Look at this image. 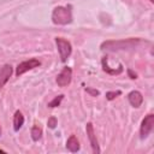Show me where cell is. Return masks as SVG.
Wrapping results in <instances>:
<instances>
[{
    "instance_id": "obj_1",
    "label": "cell",
    "mask_w": 154,
    "mask_h": 154,
    "mask_svg": "<svg viewBox=\"0 0 154 154\" xmlns=\"http://www.w3.org/2000/svg\"><path fill=\"white\" fill-rule=\"evenodd\" d=\"M141 42L140 38H124V40H111L106 41L101 45V49H107V51H118V49H131L135 48L138 43Z\"/></svg>"
},
{
    "instance_id": "obj_2",
    "label": "cell",
    "mask_w": 154,
    "mask_h": 154,
    "mask_svg": "<svg viewBox=\"0 0 154 154\" xmlns=\"http://www.w3.org/2000/svg\"><path fill=\"white\" fill-rule=\"evenodd\" d=\"M52 20L54 24L58 25H66L72 22V12L71 7H64V6H58L53 10L52 12Z\"/></svg>"
},
{
    "instance_id": "obj_3",
    "label": "cell",
    "mask_w": 154,
    "mask_h": 154,
    "mask_svg": "<svg viewBox=\"0 0 154 154\" xmlns=\"http://www.w3.org/2000/svg\"><path fill=\"white\" fill-rule=\"evenodd\" d=\"M55 42H57V47H58V51H59V54H60V59H61L63 63H65L67 60V58L71 55V52H72L71 43L67 40L63 38V37H57Z\"/></svg>"
},
{
    "instance_id": "obj_4",
    "label": "cell",
    "mask_w": 154,
    "mask_h": 154,
    "mask_svg": "<svg viewBox=\"0 0 154 154\" xmlns=\"http://www.w3.org/2000/svg\"><path fill=\"white\" fill-rule=\"evenodd\" d=\"M40 65H41L40 60H37V59H35V58L29 59V60H25V61L18 64L17 70H16V75H17V76H20V75H23L24 72H26V71H29V70H32V69H35V67H37V66H40Z\"/></svg>"
},
{
    "instance_id": "obj_5",
    "label": "cell",
    "mask_w": 154,
    "mask_h": 154,
    "mask_svg": "<svg viewBox=\"0 0 154 154\" xmlns=\"http://www.w3.org/2000/svg\"><path fill=\"white\" fill-rule=\"evenodd\" d=\"M153 126H154V114H148L147 117H144V119L142 120V124H141V138H146L148 137V135L152 132L153 130Z\"/></svg>"
},
{
    "instance_id": "obj_6",
    "label": "cell",
    "mask_w": 154,
    "mask_h": 154,
    "mask_svg": "<svg viewBox=\"0 0 154 154\" xmlns=\"http://www.w3.org/2000/svg\"><path fill=\"white\" fill-rule=\"evenodd\" d=\"M71 78H72V70L70 67L65 66L60 71V73L58 75V77H57V84L59 87H65V85L70 84Z\"/></svg>"
},
{
    "instance_id": "obj_7",
    "label": "cell",
    "mask_w": 154,
    "mask_h": 154,
    "mask_svg": "<svg viewBox=\"0 0 154 154\" xmlns=\"http://www.w3.org/2000/svg\"><path fill=\"white\" fill-rule=\"evenodd\" d=\"M87 135L89 137V141H90V146L93 148V152L96 154V153H100V148H99V143H97V140H96V135L94 132V128H93V124L91 123H88L87 124Z\"/></svg>"
},
{
    "instance_id": "obj_8",
    "label": "cell",
    "mask_w": 154,
    "mask_h": 154,
    "mask_svg": "<svg viewBox=\"0 0 154 154\" xmlns=\"http://www.w3.org/2000/svg\"><path fill=\"white\" fill-rule=\"evenodd\" d=\"M11 75H12V66L8 65V64L4 65L1 67V70H0V90L7 83V81L11 77Z\"/></svg>"
},
{
    "instance_id": "obj_9",
    "label": "cell",
    "mask_w": 154,
    "mask_h": 154,
    "mask_svg": "<svg viewBox=\"0 0 154 154\" xmlns=\"http://www.w3.org/2000/svg\"><path fill=\"white\" fill-rule=\"evenodd\" d=\"M128 99H129V102L131 103V106H134V107H136V108L140 107V106L142 105V102H143V96H142V94H141L140 91H137V90H134V91L129 93Z\"/></svg>"
},
{
    "instance_id": "obj_10",
    "label": "cell",
    "mask_w": 154,
    "mask_h": 154,
    "mask_svg": "<svg viewBox=\"0 0 154 154\" xmlns=\"http://www.w3.org/2000/svg\"><path fill=\"white\" fill-rule=\"evenodd\" d=\"M102 69H103V71L105 72H107V73H109V75H119V73H122L123 72V65L120 64L117 69H112V67H109L108 65H107V58L105 57V58H102Z\"/></svg>"
},
{
    "instance_id": "obj_11",
    "label": "cell",
    "mask_w": 154,
    "mask_h": 154,
    "mask_svg": "<svg viewBox=\"0 0 154 154\" xmlns=\"http://www.w3.org/2000/svg\"><path fill=\"white\" fill-rule=\"evenodd\" d=\"M66 148L72 153H76L79 150V142L75 135H71L69 137V140L66 141Z\"/></svg>"
},
{
    "instance_id": "obj_12",
    "label": "cell",
    "mask_w": 154,
    "mask_h": 154,
    "mask_svg": "<svg viewBox=\"0 0 154 154\" xmlns=\"http://www.w3.org/2000/svg\"><path fill=\"white\" fill-rule=\"evenodd\" d=\"M23 124H24V117H23L20 111H17L13 116V129H14V131H18L22 128Z\"/></svg>"
},
{
    "instance_id": "obj_13",
    "label": "cell",
    "mask_w": 154,
    "mask_h": 154,
    "mask_svg": "<svg viewBox=\"0 0 154 154\" xmlns=\"http://www.w3.org/2000/svg\"><path fill=\"white\" fill-rule=\"evenodd\" d=\"M42 136V129L37 125H34L32 129H31V137L34 141H38Z\"/></svg>"
},
{
    "instance_id": "obj_14",
    "label": "cell",
    "mask_w": 154,
    "mask_h": 154,
    "mask_svg": "<svg viewBox=\"0 0 154 154\" xmlns=\"http://www.w3.org/2000/svg\"><path fill=\"white\" fill-rule=\"evenodd\" d=\"M63 97H64V95H58V96H55L51 102H48V107H55V106H59L60 102H61V100H63Z\"/></svg>"
},
{
    "instance_id": "obj_15",
    "label": "cell",
    "mask_w": 154,
    "mask_h": 154,
    "mask_svg": "<svg viewBox=\"0 0 154 154\" xmlns=\"http://www.w3.org/2000/svg\"><path fill=\"white\" fill-rule=\"evenodd\" d=\"M122 94V91L120 90H116V91H108V93H106V99L107 100H113V99H116L118 95H120Z\"/></svg>"
},
{
    "instance_id": "obj_16",
    "label": "cell",
    "mask_w": 154,
    "mask_h": 154,
    "mask_svg": "<svg viewBox=\"0 0 154 154\" xmlns=\"http://www.w3.org/2000/svg\"><path fill=\"white\" fill-rule=\"evenodd\" d=\"M48 126H49L51 129H54V128L57 126V119H55L54 117H51V118L48 119Z\"/></svg>"
},
{
    "instance_id": "obj_17",
    "label": "cell",
    "mask_w": 154,
    "mask_h": 154,
    "mask_svg": "<svg viewBox=\"0 0 154 154\" xmlns=\"http://www.w3.org/2000/svg\"><path fill=\"white\" fill-rule=\"evenodd\" d=\"M85 90H87V93H89L91 96H97V95L100 94V91H99V90H96V89H93V88H87Z\"/></svg>"
},
{
    "instance_id": "obj_18",
    "label": "cell",
    "mask_w": 154,
    "mask_h": 154,
    "mask_svg": "<svg viewBox=\"0 0 154 154\" xmlns=\"http://www.w3.org/2000/svg\"><path fill=\"white\" fill-rule=\"evenodd\" d=\"M128 73H129V76H130V78H132V79H135V78H137V76H136V73H134L131 70H128Z\"/></svg>"
},
{
    "instance_id": "obj_19",
    "label": "cell",
    "mask_w": 154,
    "mask_h": 154,
    "mask_svg": "<svg viewBox=\"0 0 154 154\" xmlns=\"http://www.w3.org/2000/svg\"><path fill=\"white\" fill-rule=\"evenodd\" d=\"M0 153H5V150H2V149H0Z\"/></svg>"
},
{
    "instance_id": "obj_20",
    "label": "cell",
    "mask_w": 154,
    "mask_h": 154,
    "mask_svg": "<svg viewBox=\"0 0 154 154\" xmlns=\"http://www.w3.org/2000/svg\"><path fill=\"white\" fill-rule=\"evenodd\" d=\"M0 135H1V128H0Z\"/></svg>"
},
{
    "instance_id": "obj_21",
    "label": "cell",
    "mask_w": 154,
    "mask_h": 154,
    "mask_svg": "<svg viewBox=\"0 0 154 154\" xmlns=\"http://www.w3.org/2000/svg\"><path fill=\"white\" fill-rule=\"evenodd\" d=\"M150 1H153V0H150Z\"/></svg>"
}]
</instances>
